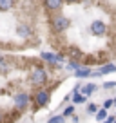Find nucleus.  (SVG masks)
Returning <instances> with one entry per match:
<instances>
[{
	"label": "nucleus",
	"mask_w": 116,
	"mask_h": 123,
	"mask_svg": "<svg viewBox=\"0 0 116 123\" xmlns=\"http://www.w3.org/2000/svg\"><path fill=\"white\" fill-rule=\"evenodd\" d=\"M74 114V105H69V107H65V111H64V118H67V116H73Z\"/></svg>",
	"instance_id": "nucleus-16"
},
{
	"label": "nucleus",
	"mask_w": 116,
	"mask_h": 123,
	"mask_svg": "<svg viewBox=\"0 0 116 123\" xmlns=\"http://www.w3.org/2000/svg\"><path fill=\"white\" fill-rule=\"evenodd\" d=\"M49 100H51V92H49V91H38V92H36V96H35L36 109L45 107V105L49 103Z\"/></svg>",
	"instance_id": "nucleus-4"
},
{
	"label": "nucleus",
	"mask_w": 116,
	"mask_h": 123,
	"mask_svg": "<svg viewBox=\"0 0 116 123\" xmlns=\"http://www.w3.org/2000/svg\"><path fill=\"white\" fill-rule=\"evenodd\" d=\"M47 123H65V118H64L62 114H56V116H53V118H49Z\"/></svg>",
	"instance_id": "nucleus-14"
},
{
	"label": "nucleus",
	"mask_w": 116,
	"mask_h": 123,
	"mask_svg": "<svg viewBox=\"0 0 116 123\" xmlns=\"http://www.w3.org/2000/svg\"><path fill=\"white\" fill-rule=\"evenodd\" d=\"M89 31H91V35H94V36H103L107 33V25L102 20H94V22H91Z\"/></svg>",
	"instance_id": "nucleus-3"
},
{
	"label": "nucleus",
	"mask_w": 116,
	"mask_h": 123,
	"mask_svg": "<svg viewBox=\"0 0 116 123\" xmlns=\"http://www.w3.org/2000/svg\"><path fill=\"white\" fill-rule=\"evenodd\" d=\"M96 119L98 121H105V119H107V111H105V109H100V111L96 112Z\"/></svg>",
	"instance_id": "nucleus-15"
},
{
	"label": "nucleus",
	"mask_w": 116,
	"mask_h": 123,
	"mask_svg": "<svg viewBox=\"0 0 116 123\" xmlns=\"http://www.w3.org/2000/svg\"><path fill=\"white\" fill-rule=\"evenodd\" d=\"M96 91V85L94 83H85V85H80V89H78V92H80L82 96H91V94H93V92Z\"/></svg>",
	"instance_id": "nucleus-7"
},
{
	"label": "nucleus",
	"mask_w": 116,
	"mask_h": 123,
	"mask_svg": "<svg viewBox=\"0 0 116 123\" xmlns=\"http://www.w3.org/2000/svg\"><path fill=\"white\" fill-rule=\"evenodd\" d=\"M15 105H16V109H20V111H22V109H26L27 105H29V96H27V94H16L15 96Z\"/></svg>",
	"instance_id": "nucleus-6"
},
{
	"label": "nucleus",
	"mask_w": 116,
	"mask_h": 123,
	"mask_svg": "<svg viewBox=\"0 0 116 123\" xmlns=\"http://www.w3.org/2000/svg\"><path fill=\"white\" fill-rule=\"evenodd\" d=\"M16 35H18L20 38H27V36L31 35V27L26 25V24H22V25L16 27Z\"/></svg>",
	"instance_id": "nucleus-10"
},
{
	"label": "nucleus",
	"mask_w": 116,
	"mask_h": 123,
	"mask_svg": "<svg viewBox=\"0 0 116 123\" xmlns=\"http://www.w3.org/2000/svg\"><path fill=\"white\" fill-rule=\"evenodd\" d=\"M116 87V81H105L103 83V89H114Z\"/></svg>",
	"instance_id": "nucleus-19"
},
{
	"label": "nucleus",
	"mask_w": 116,
	"mask_h": 123,
	"mask_svg": "<svg viewBox=\"0 0 116 123\" xmlns=\"http://www.w3.org/2000/svg\"><path fill=\"white\" fill-rule=\"evenodd\" d=\"M67 69H71V71L76 73V71L80 69V63H78V62H69V63H67Z\"/></svg>",
	"instance_id": "nucleus-17"
},
{
	"label": "nucleus",
	"mask_w": 116,
	"mask_h": 123,
	"mask_svg": "<svg viewBox=\"0 0 116 123\" xmlns=\"http://www.w3.org/2000/svg\"><path fill=\"white\" fill-rule=\"evenodd\" d=\"M78 89H80V85H76V87L73 89V105H80V103H84L87 98L85 96H82L80 92H78Z\"/></svg>",
	"instance_id": "nucleus-9"
},
{
	"label": "nucleus",
	"mask_w": 116,
	"mask_h": 123,
	"mask_svg": "<svg viewBox=\"0 0 116 123\" xmlns=\"http://www.w3.org/2000/svg\"><path fill=\"white\" fill-rule=\"evenodd\" d=\"M29 80H31V83L35 85V87L45 85V81H47V73H45V69H42V67H35V69L31 71Z\"/></svg>",
	"instance_id": "nucleus-1"
},
{
	"label": "nucleus",
	"mask_w": 116,
	"mask_h": 123,
	"mask_svg": "<svg viewBox=\"0 0 116 123\" xmlns=\"http://www.w3.org/2000/svg\"><path fill=\"white\" fill-rule=\"evenodd\" d=\"M111 73H116V65L109 63V65H103V67H100V69H98L96 73H93L91 76H103V74H111Z\"/></svg>",
	"instance_id": "nucleus-8"
},
{
	"label": "nucleus",
	"mask_w": 116,
	"mask_h": 123,
	"mask_svg": "<svg viewBox=\"0 0 116 123\" xmlns=\"http://www.w3.org/2000/svg\"><path fill=\"white\" fill-rule=\"evenodd\" d=\"M112 103H114V98H112V100H107V101H105V103H103V109H105V111H107V109L111 107Z\"/></svg>",
	"instance_id": "nucleus-20"
},
{
	"label": "nucleus",
	"mask_w": 116,
	"mask_h": 123,
	"mask_svg": "<svg viewBox=\"0 0 116 123\" xmlns=\"http://www.w3.org/2000/svg\"><path fill=\"white\" fill-rule=\"evenodd\" d=\"M42 60L51 63V65H54V63H60L64 60V56L62 54H53V53H42Z\"/></svg>",
	"instance_id": "nucleus-5"
},
{
	"label": "nucleus",
	"mask_w": 116,
	"mask_h": 123,
	"mask_svg": "<svg viewBox=\"0 0 116 123\" xmlns=\"http://www.w3.org/2000/svg\"><path fill=\"white\" fill-rule=\"evenodd\" d=\"M114 105H116V98H114Z\"/></svg>",
	"instance_id": "nucleus-23"
},
{
	"label": "nucleus",
	"mask_w": 116,
	"mask_h": 123,
	"mask_svg": "<svg viewBox=\"0 0 116 123\" xmlns=\"http://www.w3.org/2000/svg\"><path fill=\"white\" fill-rule=\"evenodd\" d=\"M53 27L58 31V33H62V31H65L67 27H69V18L67 16H64V15H54L53 16Z\"/></svg>",
	"instance_id": "nucleus-2"
},
{
	"label": "nucleus",
	"mask_w": 116,
	"mask_h": 123,
	"mask_svg": "<svg viewBox=\"0 0 116 123\" xmlns=\"http://www.w3.org/2000/svg\"><path fill=\"white\" fill-rule=\"evenodd\" d=\"M87 112H91V114H94V112H98V107L94 103H89L87 105Z\"/></svg>",
	"instance_id": "nucleus-18"
},
{
	"label": "nucleus",
	"mask_w": 116,
	"mask_h": 123,
	"mask_svg": "<svg viewBox=\"0 0 116 123\" xmlns=\"http://www.w3.org/2000/svg\"><path fill=\"white\" fill-rule=\"evenodd\" d=\"M73 74H74V78H87V76H91L93 73H91L89 69H84V67H80V69H78L76 73H73Z\"/></svg>",
	"instance_id": "nucleus-13"
},
{
	"label": "nucleus",
	"mask_w": 116,
	"mask_h": 123,
	"mask_svg": "<svg viewBox=\"0 0 116 123\" xmlns=\"http://www.w3.org/2000/svg\"><path fill=\"white\" fill-rule=\"evenodd\" d=\"M103 123H114V118H107V119H105Z\"/></svg>",
	"instance_id": "nucleus-21"
},
{
	"label": "nucleus",
	"mask_w": 116,
	"mask_h": 123,
	"mask_svg": "<svg viewBox=\"0 0 116 123\" xmlns=\"http://www.w3.org/2000/svg\"><path fill=\"white\" fill-rule=\"evenodd\" d=\"M11 7H15L13 0H0V11H9Z\"/></svg>",
	"instance_id": "nucleus-12"
},
{
	"label": "nucleus",
	"mask_w": 116,
	"mask_h": 123,
	"mask_svg": "<svg viewBox=\"0 0 116 123\" xmlns=\"http://www.w3.org/2000/svg\"><path fill=\"white\" fill-rule=\"evenodd\" d=\"M114 123H116V121H114Z\"/></svg>",
	"instance_id": "nucleus-24"
},
{
	"label": "nucleus",
	"mask_w": 116,
	"mask_h": 123,
	"mask_svg": "<svg viewBox=\"0 0 116 123\" xmlns=\"http://www.w3.org/2000/svg\"><path fill=\"white\" fill-rule=\"evenodd\" d=\"M44 6L49 7V9H53V11H58V9L62 7V2H60V0H45Z\"/></svg>",
	"instance_id": "nucleus-11"
},
{
	"label": "nucleus",
	"mask_w": 116,
	"mask_h": 123,
	"mask_svg": "<svg viewBox=\"0 0 116 123\" xmlns=\"http://www.w3.org/2000/svg\"><path fill=\"white\" fill-rule=\"evenodd\" d=\"M2 119H4V114H2V112H0V123H2Z\"/></svg>",
	"instance_id": "nucleus-22"
}]
</instances>
